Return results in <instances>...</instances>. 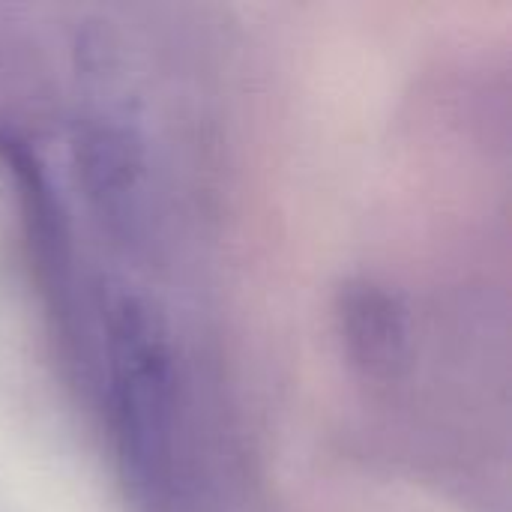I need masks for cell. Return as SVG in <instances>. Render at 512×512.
I'll return each mask as SVG.
<instances>
[{
    "mask_svg": "<svg viewBox=\"0 0 512 512\" xmlns=\"http://www.w3.org/2000/svg\"><path fill=\"white\" fill-rule=\"evenodd\" d=\"M108 369L120 459L147 501L174 486L177 375L168 333L144 303L120 297L108 318Z\"/></svg>",
    "mask_w": 512,
    "mask_h": 512,
    "instance_id": "cell-1",
    "label": "cell"
},
{
    "mask_svg": "<svg viewBox=\"0 0 512 512\" xmlns=\"http://www.w3.org/2000/svg\"><path fill=\"white\" fill-rule=\"evenodd\" d=\"M75 168L102 228L132 249L150 243L153 183L138 135L114 120H87L75 135Z\"/></svg>",
    "mask_w": 512,
    "mask_h": 512,
    "instance_id": "cell-2",
    "label": "cell"
},
{
    "mask_svg": "<svg viewBox=\"0 0 512 512\" xmlns=\"http://www.w3.org/2000/svg\"><path fill=\"white\" fill-rule=\"evenodd\" d=\"M339 330L351 363L369 378H396L408 360L405 306L375 282H354L342 291Z\"/></svg>",
    "mask_w": 512,
    "mask_h": 512,
    "instance_id": "cell-3",
    "label": "cell"
}]
</instances>
